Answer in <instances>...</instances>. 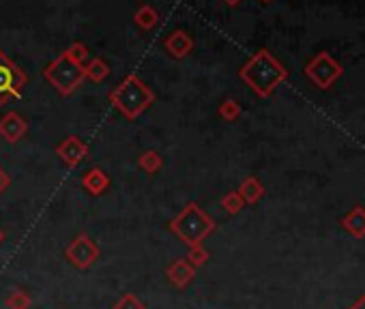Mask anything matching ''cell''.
I'll return each instance as SVG.
<instances>
[{
	"label": "cell",
	"mask_w": 365,
	"mask_h": 309,
	"mask_svg": "<svg viewBox=\"0 0 365 309\" xmlns=\"http://www.w3.org/2000/svg\"><path fill=\"white\" fill-rule=\"evenodd\" d=\"M223 3H226L228 7H239V5L243 3V0H223Z\"/></svg>",
	"instance_id": "484cf974"
},
{
	"label": "cell",
	"mask_w": 365,
	"mask_h": 309,
	"mask_svg": "<svg viewBox=\"0 0 365 309\" xmlns=\"http://www.w3.org/2000/svg\"><path fill=\"white\" fill-rule=\"evenodd\" d=\"M5 305H7L9 309H31L33 299H31V294L24 292V290H13V292L7 296Z\"/></svg>",
	"instance_id": "44dd1931"
},
{
	"label": "cell",
	"mask_w": 365,
	"mask_h": 309,
	"mask_svg": "<svg viewBox=\"0 0 365 309\" xmlns=\"http://www.w3.org/2000/svg\"><path fill=\"white\" fill-rule=\"evenodd\" d=\"M43 77L63 97H69L71 93H75L80 89V84L87 80V77H84V67L75 65L73 61H69L65 52L43 69Z\"/></svg>",
	"instance_id": "277c9868"
},
{
	"label": "cell",
	"mask_w": 365,
	"mask_h": 309,
	"mask_svg": "<svg viewBox=\"0 0 365 309\" xmlns=\"http://www.w3.org/2000/svg\"><path fill=\"white\" fill-rule=\"evenodd\" d=\"M56 155L63 159L67 167H77L84 159L89 157V146L82 142L77 135H67L63 142L56 146Z\"/></svg>",
	"instance_id": "ba28073f"
},
{
	"label": "cell",
	"mask_w": 365,
	"mask_h": 309,
	"mask_svg": "<svg viewBox=\"0 0 365 309\" xmlns=\"http://www.w3.org/2000/svg\"><path fill=\"white\" fill-rule=\"evenodd\" d=\"M67 260L75 266V269H89L97 262L99 258V247L97 243L89 236V234H77L65 249Z\"/></svg>",
	"instance_id": "52a82bcc"
},
{
	"label": "cell",
	"mask_w": 365,
	"mask_h": 309,
	"mask_svg": "<svg viewBox=\"0 0 365 309\" xmlns=\"http://www.w3.org/2000/svg\"><path fill=\"white\" fill-rule=\"evenodd\" d=\"M163 47H165L167 54L172 56V59L183 61V59H187V56L191 54V50H193V39L185 31H174V33H170L165 37Z\"/></svg>",
	"instance_id": "30bf717a"
},
{
	"label": "cell",
	"mask_w": 365,
	"mask_h": 309,
	"mask_svg": "<svg viewBox=\"0 0 365 309\" xmlns=\"http://www.w3.org/2000/svg\"><path fill=\"white\" fill-rule=\"evenodd\" d=\"M217 228L215 219L204 213L198 204L191 202L187 204L172 221H170V232L174 236H179L181 243H185L187 247L193 245H202Z\"/></svg>",
	"instance_id": "3957f363"
},
{
	"label": "cell",
	"mask_w": 365,
	"mask_h": 309,
	"mask_svg": "<svg viewBox=\"0 0 365 309\" xmlns=\"http://www.w3.org/2000/svg\"><path fill=\"white\" fill-rule=\"evenodd\" d=\"M11 176H9V172L5 170V167H0V193H5L9 187H11Z\"/></svg>",
	"instance_id": "cb8c5ba5"
},
{
	"label": "cell",
	"mask_w": 365,
	"mask_h": 309,
	"mask_svg": "<svg viewBox=\"0 0 365 309\" xmlns=\"http://www.w3.org/2000/svg\"><path fill=\"white\" fill-rule=\"evenodd\" d=\"M133 22L142 28V31H151V28H155L157 26V22H159V13L151 7V5H142L137 11H135V15H133Z\"/></svg>",
	"instance_id": "2e32d148"
},
{
	"label": "cell",
	"mask_w": 365,
	"mask_h": 309,
	"mask_svg": "<svg viewBox=\"0 0 365 309\" xmlns=\"http://www.w3.org/2000/svg\"><path fill=\"white\" fill-rule=\"evenodd\" d=\"M344 73V67L333 59L329 52H320L305 65V75L310 77L318 89L327 91L338 82Z\"/></svg>",
	"instance_id": "8992f818"
},
{
	"label": "cell",
	"mask_w": 365,
	"mask_h": 309,
	"mask_svg": "<svg viewBox=\"0 0 365 309\" xmlns=\"http://www.w3.org/2000/svg\"><path fill=\"white\" fill-rule=\"evenodd\" d=\"M342 226H344V230H346L350 236L363 239V236H365V206H361V204L352 206V209L344 215Z\"/></svg>",
	"instance_id": "4fadbf2b"
},
{
	"label": "cell",
	"mask_w": 365,
	"mask_h": 309,
	"mask_svg": "<svg viewBox=\"0 0 365 309\" xmlns=\"http://www.w3.org/2000/svg\"><path fill=\"white\" fill-rule=\"evenodd\" d=\"M5 239H7V236H5V230H3V228H0V245H3V243H5Z\"/></svg>",
	"instance_id": "4316f807"
},
{
	"label": "cell",
	"mask_w": 365,
	"mask_h": 309,
	"mask_svg": "<svg viewBox=\"0 0 365 309\" xmlns=\"http://www.w3.org/2000/svg\"><path fill=\"white\" fill-rule=\"evenodd\" d=\"M65 54H67V59L69 61H73L75 65H87V61H89V47L84 45V43H80V41H75V43H71L67 50H65Z\"/></svg>",
	"instance_id": "ffe728a7"
},
{
	"label": "cell",
	"mask_w": 365,
	"mask_h": 309,
	"mask_svg": "<svg viewBox=\"0 0 365 309\" xmlns=\"http://www.w3.org/2000/svg\"><path fill=\"white\" fill-rule=\"evenodd\" d=\"M107 75H110V65L103 59H93L89 61V65H84V77L95 84H101Z\"/></svg>",
	"instance_id": "9a60e30c"
},
{
	"label": "cell",
	"mask_w": 365,
	"mask_h": 309,
	"mask_svg": "<svg viewBox=\"0 0 365 309\" xmlns=\"http://www.w3.org/2000/svg\"><path fill=\"white\" fill-rule=\"evenodd\" d=\"M137 165L142 167L147 174H157L161 167H163V157L157 151H147V153L140 155Z\"/></svg>",
	"instance_id": "e0dca14e"
},
{
	"label": "cell",
	"mask_w": 365,
	"mask_h": 309,
	"mask_svg": "<svg viewBox=\"0 0 365 309\" xmlns=\"http://www.w3.org/2000/svg\"><path fill=\"white\" fill-rule=\"evenodd\" d=\"M260 3H265V5H269V3H273V0H260Z\"/></svg>",
	"instance_id": "83f0119b"
},
{
	"label": "cell",
	"mask_w": 365,
	"mask_h": 309,
	"mask_svg": "<svg viewBox=\"0 0 365 309\" xmlns=\"http://www.w3.org/2000/svg\"><path fill=\"white\" fill-rule=\"evenodd\" d=\"M165 277H167V282H170L174 288H187L191 282H193V277H195V269L185 260V258H179L174 260L170 266L165 269Z\"/></svg>",
	"instance_id": "8fae6325"
},
{
	"label": "cell",
	"mask_w": 365,
	"mask_h": 309,
	"mask_svg": "<svg viewBox=\"0 0 365 309\" xmlns=\"http://www.w3.org/2000/svg\"><path fill=\"white\" fill-rule=\"evenodd\" d=\"M28 131V121L17 114V112H7V114L0 119V137L9 144H15L26 135Z\"/></svg>",
	"instance_id": "9c48e42d"
},
{
	"label": "cell",
	"mask_w": 365,
	"mask_h": 309,
	"mask_svg": "<svg viewBox=\"0 0 365 309\" xmlns=\"http://www.w3.org/2000/svg\"><path fill=\"white\" fill-rule=\"evenodd\" d=\"M28 84L26 73L0 50V105L9 103L11 99H20Z\"/></svg>",
	"instance_id": "5b68a950"
},
{
	"label": "cell",
	"mask_w": 365,
	"mask_h": 309,
	"mask_svg": "<svg viewBox=\"0 0 365 309\" xmlns=\"http://www.w3.org/2000/svg\"><path fill=\"white\" fill-rule=\"evenodd\" d=\"M239 195L243 198L245 204H256L262 195H265V185L256 179V176H247L241 185H239Z\"/></svg>",
	"instance_id": "5bb4252c"
},
{
	"label": "cell",
	"mask_w": 365,
	"mask_h": 309,
	"mask_svg": "<svg viewBox=\"0 0 365 309\" xmlns=\"http://www.w3.org/2000/svg\"><path fill=\"white\" fill-rule=\"evenodd\" d=\"M217 114L221 121H226V123H234L239 116H241V105L237 99H226V101H221L219 107H217Z\"/></svg>",
	"instance_id": "ac0fdd59"
},
{
	"label": "cell",
	"mask_w": 365,
	"mask_h": 309,
	"mask_svg": "<svg viewBox=\"0 0 365 309\" xmlns=\"http://www.w3.org/2000/svg\"><path fill=\"white\" fill-rule=\"evenodd\" d=\"M221 206H223V211H226V213L237 215V213H241L245 209V202H243V198L239 195V191H230V193H226L221 198Z\"/></svg>",
	"instance_id": "7402d4cb"
},
{
	"label": "cell",
	"mask_w": 365,
	"mask_h": 309,
	"mask_svg": "<svg viewBox=\"0 0 365 309\" xmlns=\"http://www.w3.org/2000/svg\"><path fill=\"white\" fill-rule=\"evenodd\" d=\"M239 77L254 91L258 97H271L279 84L288 80V69L279 63L269 50H258L251 59L239 69Z\"/></svg>",
	"instance_id": "6da1fadb"
},
{
	"label": "cell",
	"mask_w": 365,
	"mask_h": 309,
	"mask_svg": "<svg viewBox=\"0 0 365 309\" xmlns=\"http://www.w3.org/2000/svg\"><path fill=\"white\" fill-rule=\"evenodd\" d=\"M82 187L91 195H95V198H99V195H103L110 189V176L101 170V167H93V170H89L82 176Z\"/></svg>",
	"instance_id": "7c38bea8"
},
{
	"label": "cell",
	"mask_w": 365,
	"mask_h": 309,
	"mask_svg": "<svg viewBox=\"0 0 365 309\" xmlns=\"http://www.w3.org/2000/svg\"><path fill=\"white\" fill-rule=\"evenodd\" d=\"M153 101H155V93L133 73L127 75L119 86L110 93V103L114 105V110L121 112L127 121H135L142 116L153 105Z\"/></svg>",
	"instance_id": "7a4b0ae2"
},
{
	"label": "cell",
	"mask_w": 365,
	"mask_h": 309,
	"mask_svg": "<svg viewBox=\"0 0 365 309\" xmlns=\"http://www.w3.org/2000/svg\"><path fill=\"white\" fill-rule=\"evenodd\" d=\"M348 309H365V294H363V296H359V299H357V301H355L350 307H348Z\"/></svg>",
	"instance_id": "d4e9b609"
},
{
	"label": "cell",
	"mask_w": 365,
	"mask_h": 309,
	"mask_svg": "<svg viewBox=\"0 0 365 309\" xmlns=\"http://www.w3.org/2000/svg\"><path fill=\"white\" fill-rule=\"evenodd\" d=\"M211 254H209V249L204 245H193V247H187V256L185 260L193 266V269H198V266H204L209 262Z\"/></svg>",
	"instance_id": "d6986e66"
},
{
	"label": "cell",
	"mask_w": 365,
	"mask_h": 309,
	"mask_svg": "<svg viewBox=\"0 0 365 309\" xmlns=\"http://www.w3.org/2000/svg\"><path fill=\"white\" fill-rule=\"evenodd\" d=\"M114 309H147V305H144V301H140L135 294L127 292V294H123V296L114 303Z\"/></svg>",
	"instance_id": "603a6c76"
}]
</instances>
